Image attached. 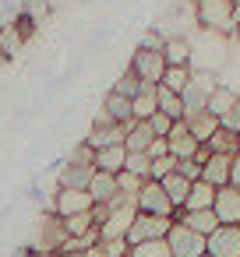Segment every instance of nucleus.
I'll return each instance as SVG.
<instances>
[{
	"mask_svg": "<svg viewBox=\"0 0 240 257\" xmlns=\"http://www.w3.org/2000/svg\"><path fill=\"white\" fill-rule=\"evenodd\" d=\"M170 173H177V159H173V155L152 159V173H148V180H166Z\"/></svg>",
	"mask_w": 240,
	"mask_h": 257,
	"instance_id": "obj_37",
	"label": "nucleus"
},
{
	"mask_svg": "<svg viewBox=\"0 0 240 257\" xmlns=\"http://www.w3.org/2000/svg\"><path fill=\"white\" fill-rule=\"evenodd\" d=\"M124 162H127V148L124 145H110V148H99L96 152V169L99 173H124Z\"/></svg>",
	"mask_w": 240,
	"mask_h": 257,
	"instance_id": "obj_21",
	"label": "nucleus"
},
{
	"mask_svg": "<svg viewBox=\"0 0 240 257\" xmlns=\"http://www.w3.org/2000/svg\"><path fill=\"white\" fill-rule=\"evenodd\" d=\"M187 127H191V138H194L198 145H208V138L219 131V116H212V113H198V116L187 120Z\"/></svg>",
	"mask_w": 240,
	"mask_h": 257,
	"instance_id": "obj_25",
	"label": "nucleus"
},
{
	"mask_svg": "<svg viewBox=\"0 0 240 257\" xmlns=\"http://www.w3.org/2000/svg\"><path fill=\"white\" fill-rule=\"evenodd\" d=\"M163 183V190H166V197H170V204L180 211L184 204H187V194H191V180H184L180 173H170L166 180H159Z\"/></svg>",
	"mask_w": 240,
	"mask_h": 257,
	"instance_id": "obj_23",
	"label": "nucleus"
},
{
	"mask_svg": "<svg viewBox=\"0 0 240 257\" xmlns=\"http://www.w3.org/2000/svg\"><path fill=\"white\" fill-rule=\"evenodd\" d=\"M191 4H194V22L201 32L233 39V29H236V4L233 0H191Z\"/></svg>",
	"mask_w": 240,
	"mask_h": 257,
	"instance_id": "obj_1",
	"label": "nucleus"
},
{
	"mask_svg": "<svg viewBox=\"0 0 240 257\" xmlns=\"http://www.w3.org/2000/svg\"><path fill=\"white\" fill-rule=\"evenodd\" d=\"M96 166H71L64 162L60 173H57V187H74V190H89V180H92Z\"/></svg>",
	"mask_w": 240,
	"mask_h": 257,
	"instance_id": "obj_18",
	"label": "nucleus"
},
{
	"mask_svg": "<svg viewBox=\"0 0 240 257\" xmlns=\"http://www.w3.org/2000/svg\"><path fill=\"white\" fill-rule=\"evenodd\" d=\"M208 257H240V225H219L205 239Z\"/></svg>",
	"mask_w": 240,
	"mask_h": 257,
	"instance_id": "obj_10",
	"label": "nucleus"
},
{
	"mask_svg": "<svg viewBox=\"0 0 240 257\" xmlns=\"http://www.w3.org/2000/svg\"><path fill=\"white\" fill-rule=\"evenodd\" d=\"M103 243V250H106V257H131V243L120 236V239H99Z\"/></svg>",
	"mask_w": 240,
	"mask_h": 257,
	"instance_id": "obj_39",
	"label": "nucleus"
},
{
	"mask_svg": "<svg viewBox=\"0 0 240 257\" xmlns=\"http://www.w3.org/2000/svg\"><path fill=\"white\" fill-rule=\"evenodd\" d=\"M173 123H177V120H170L166 113H152V116H148V127H152V134H155V138H170Z\"/></svg>",
	"mask_w": 240,
	"mask_h": 257,
	"instance_id": "obj_38",
	"label": "nucleus"
},
{
	"mask_svg": "<svg viewBox=\"0 0 240 257\" xmlns=\"http://www.w3.org/2000/svg\"><path fill=\"white\" fill-rule=\"evenodd\" d=\"M236 102H240V92H233L229 85L219 81V88H215L212 99H208V113H212V116H222V113H229Z\"/></svg>",
	"mask_w": 240,
	"mask_h": 257,
	"instance_id": "obj_26",
	"label": "nucleus"
},
{
	"mask_svg": "<svg viewBox=\"0 0 240 257\" xmlns=\"http://www.w3.org/2000/svg\"><path fill=\"white\" fill-rule=\"evenodd\" d=\"M163 57H166V67H191L194 43L187 36H170L166 46H163Z\"/></svg>",
	"mask_w": 240,
	"mask_h": 257,
	"instance_id": "obj_14",
	"label": "nucleus"
},
{
	"mask_svg": "<svg viewBox=\"0 0 240 257\" xmlns=\"http://www.w3.org/2000/svg\"><path fill=\"white\" fill-rule=\"evenodd\" d=\"M229 183L240 187V155H233V169H229Z\"/></svg>",
	"mask_w": 240,
	"mask_h": 257,
	"instance_id": "obj_45",
	"label": "nucleus"
},
{
	"mask_svg": "<svg viewBox=\"0 0 240 257\" xmlns=\"http://www.w3.org/2000/svg\"><path fill=\"white\" fill-rule=\"evenodd\" d=\"M170 225H173V218H166V215H145V211H138L134 222H131V229H127V243L138 246V243H148V239H166Z\"/></svg>",
	"mask_w": 240,
	"mask_h": 257,
	"instance_id": "obj_5",
	"label": "nucleus"
},
{
	"mask_svg": "<svg viewBox=\"0 0 240 257\" xmlns=\"http://www.w3.org/2000/svg\"><path fill=\"white\" fill-rule=\"evenodd\" d=\"M53 11V0H18V18H25L29 25H43Z\"/></svg>",
	"mask_w": 240,
	"mask_h": 257,
	"instance_id": "obj_24",
	"label": "nucleus"
},
{
	"mask_svg": "<svg viewBox=\"0 0 240 257\" xmlns=\"http://www.w3.org/2000/svg\"><path fill=\"white\" fill-rule=\"evenodd\" d=\"M219 88V74H212V71H194L191 74V85L184 88V120H191V116H198V113H208V99H212V92Z\"/></svg>",
	"mask_w": 240,
	"mask_h": 257,
	"instance_id": "obj_3",
	"label": "nucleus"
},
{
	"mask_svg": "<svg viewBox=\"0 0 240 257\" xmlns=\"http://www.w3.org/2000/svg\"><path fill=\"white\" fill-rule=\"evenodd\" d=\"M124 169L134 173V176H141V180H148V173H152V159H148V152H127Z\"/></svg>",
	"mask_w": 240,
	"mask_h": 257,
	"instance_id": "obj_33",
	"label": "nucleus"
},
{
	"mask_svg": "<svg viewBox=\"0 0 240 257\" xmlns=\"http://www.w3.org/2000/svg\"><path fill=\"white\" fill-rule=\"evenodd\" d=\"M152 141H155V134H152L148 120H131L127 123V138H124V148L127 152H148Z\"/></svg>",
	"mask_w": 240,
	"mask_h": 257,
	"instance_id": "obj_20",
	"label": "nucleus"
},
{
	"mask_svg": "<svg viewBox=\"0 0 240 257\" xmlns=\"http://www.w3.org/2000/svg\"><path fill=\"white\" fill-rule=\"evenodd\" d=\"M177 173H180L184 180H191V183L201 180V166H198L194 159H177Z\"/></svg>",
	"mask_w": 240,
	"mask_h": 257,
	"instance_id": "obj_41",
	"label": "nucleus"
},
{
	"mask_svg": "<svg viewBox=\"0 0 240 257\" xmlns=\"http://www.w3.org/2000/svg\"><path fill=\"white\" fill-rule=\"evenodd\" d=\"M46 257H60V253H46Z\"/></svg>",
	"mask_w": 240,
	"mask_h": 257,
	"instance_id": "obj_48",
	"label": "nucleus"
},
{
	"mask_svg": "<svg viewBox=\"0 0 240 257\" xmlns=\"http://www.w3.org/2000/svg\"><path fill=\"white\" fill-rule=\"evenodd\" d=\"M163 155H170V141L166 138H155L148 145V159H163Z\"/></svg>",
	"mask_w": 240,
	"mask_h": 257,
	"instance_id": "obj_43",
	"label": "nucleus"
},
{
	"mask_svg": "<svg viewBox=\"0 0 240 257\" xmlns=\"http://www.w3.org/2000/svg\"><path fill=\"white\" fill-rule=\"evenodd\" d=\"M141 187H145V180H141V176H134V173H127V169H124V173H117V190H120V194L138 197V190H141Z\"/></svg>",
	"mask_w": 240,
	"mask_h": 257,
	"instance_id": "obj_35",
	"label": "nucleus"
},
{
	"mask_svg": "<svg viewBox=\"0 0 240 257\" xmlns=\"http://www.w3.org/2000/svg\"><path fill=\"white\" fill-rule=\"evenodd\" d=\"M127 71H134L145 85H152V88H155V85H163V74H166V57H163L159 50H141V46H134Z\"/></svg>",
	"mask_w": 240,
	"mask_h": 257,
	"instance_id": "obj_4",
	"label": "nucleus"
},
{
	"mask_svg": "<svg viewBox=\"0 0 240 257\" xmlns=\"http://www.w3.org/2000/svg\"><path fill=\"white\" fill-rule=\"evenodd\" d=\"M166 243H170V253L173 257H201L205 253V236H198L194 229H187L177 218H173V225L166 232Z\"/></svg>",
	"mask_w": 240,
	"mask_h": 257,
	"instance_id": "obj_7",
	"label": "nucleus"
},
{
	"mask_svg": "<svg viewBox=\"0 0 240 257\" xmlns=\"http://www.w3.org/2000/svg\"><path fill=\"white\" fill-rule=\"evenodd\" d=\"M191 74H194V67H166V74H163V88L184 95V88L191 85Z\"/></svg>",
	"mask_w": 240,
	"mask_h": 257,
	"instance_id": "obj_31",
	"label": "nucleus"
},
{
	"mask_svg": "<svg viewBox=\"0 0 240 257\" xmlns=\"http://www.w3.org/2000/svg\"><path fill=\"white\" fill-rule=\"evenodd\" d=\"M219 225H240V187H219L215 190V204H212Z\"/></svg>",
	"mask_w": 240,
	"mask_h": 257,
	"instance_id": "obj_11",
	"label": "nucleus"
},
{
	"mask_svg": "<svg viewBox=\"0 0 240 257\" xmlns=\"http://www.w3.org/2000/svg\"><path fill=\"white\" fill-rule=\"evenodd\" d=\"M106 208V215H103V222H99V239H127V229H131V222H134V215H138V201L134 197H127V194H117L110 204H103Z\"/></svg>",
	"mask_w": 240,
	"mask_h": 257,
	"instance_id": "obj_2",
	"label": "nucleus"
},
{
	"mask_svg": "<svg viewBox=\"0 0 240 257\" xmlns=\"http://www.w3.org/2000/svg\"><path fill=\"white\" fill-rule=\"evenodd\" d=\"M236 155H240V134H236Z\"/></svg>",
	"mask_w": 240,
	"mask_h": 257,
	"instance_id": "obj_47",
	"label": "nucleus"
},
{
	"mask_svg": "<svg viewBox=\"0 0 240 257\" xmlns=\"http://www.w3.org/2000/svg\"><path fill=\"white\" fill-rule=\"evenodd\" d=\"M89 194H92V201L96 204H110L120 190H117V176L113 173H92V180H89Z\"/></svg>",
	"mask_w": 240,
	"mask_h": 257,
	"instance_id": "obj_19",
	"label": "nucleus"
},
{
	"mask_svg": "<svg viewBox=\"0 0 240 257\" xmlns=\"http://www.w3.org/2000/svg\"><path fill=\"white\" fill-rule=\"evenodd\" d=\"M134 201H138V211H145V215H166V218L177 215V208L170 204V197H166V190H163L159 180H145V187L138 190Z\"/></svg>",
	"mask_w": 240,
	"mask_h": 257,
	"instance_id": "obj_8",
	"label": "nucleus"
},
{
	"mask_svg": "<svg viewBox=\"0 0 240 257\" xmlns=\"http://www.w3.org/2000/svg\"><path fill=\"white\" fill-rule=\"evenodd\" d=\"M233 39L240 43V4H236V29H233Z\"/></svg>",
	"mask_w": 240,
	"mask_h": 257,
	"instance_id": "obj_46",
	"label": "nucleus"
},
{
	"mask_svg": "<svg viewBox=\"0 0 240 257\" xmlns=\"http://www.w3.org/2000/svg\"><path fill=\"white\" fill-rule=\"evenodd\" d=\"M212 204H215V187H212V183H205V180H194V183H191V194H187L184 211H205V208H212Z\"/></svg>",
	"mask_w": 240,
	"mask_h": 257,
	"instance_id": "obj_22",
	"label": "nucleus"
},
{
	"mask_svg": "<svg viewBox=\"0 0 240 257\" xmlns=\"http://www.w3.org/2000/svg\"><path fill=\"white\" fill-rule=\"evenodd\" d=\"M60 222H64V232L67 236H89V232L99 229V222H96L92 211H82V215H71V218H60Z\"/></svg>",
	"mask_w": 240,
	"mask_h": 257,
	"instance_id": "obj_29",
	"label": "nucleus"
},
{
	"mask_svg": "<svg viewBox=\"0 0 240 257\" xmlns=\"http://www.w3.org/2000/svg\"><path fill=\"white\" fill-rule=\"evenodd\" d=\"M138 46H141V50H159V53H163V46H166V36H163L159 29H148V32L141 36V43H138Z\"/></svg>",
	"mask_w": 240,
	"mask_h": 257,
	"instance_id": "obj_40",
	"label": "nucleus"
},
{
	"mask_svg": "<svg viewBox=\"0 0 240 257\" xmlns=\"http://www.w3.org/2000/svg\"><path fill=\"white\" fill-rule=\"evenodd\" d=\"M219 127H226L229 134H240V102H236L229 113H222V116H219Z\"/></svg>",
	"mask_w": 240,
	"mask_h": 257,
	"instance_id": "obj_42",
	"label": "nucleus"
},
{
	"mask_svg": "<svg viewBox=\"0 0 240 257\" xmlns=\"http://www.w3.org/2000/svg\"><path fill=\"white\" fill-rule=\"evenodd\" d=\"M32 29H36V25H29L25 18H15V22H0V53H4L8 60H11V57H18V53L25 50V43H29Z\"/></svg>",
	"mask_w": 240,
	"mask_h": 257,
	"instance_id": "obj_9",
	"label": "nucleus"
},
{
	"mask_svg": "<svg viewBox=\"0 0 240 257\" xmlns=\"http://www.w3.org/2000/svg\"><path fill=\"white\" fill-rule=\"evenodd\" d=\"M152 113H159V102H155V88L148 85L141 95L131 99V116H134V120H148Z\"/></svg>",
	"mask_w": 240,
	"mask_h": 257,
	"instance_id": "obj_28",
	"label": "nucleus"
},
{
	"mask_svg": "<svg viewBox=\"0 0 240 257\" xmlns=\"http://www.w3.org/2000/svg\"><path fill=\"white\" fill-rule=\"evenodd\" d=\"M173 218H177V222H184L187 229H194V232H198V236H205V239L219 229V218H215V211H212V208H205V211H184V208H180Z\"/></svg>",
	"mask_w": 240,
	"mask_h": 257,
	"instance_id": "obj_15",
	"label": "nucleus"
},
{
	"mask_svg": "<svg viewBox=\"0 0 240 257\" xmlns=\"http://www.w3.org/2000/svg\"><path fill=\"white\" fill-rule=\"evenodd\" d=\"M131 257H173V253H170V243L166 239H148V243L131 246Z\"/></svg>",
	"mask_w": 240,
	"mask_h": 257,
	"instance_id": "obj_34",
	"label": "nucleus"
},
{
	"mask_svg": "<svg viewBox=\"0 0 240 257\" xmlns=\"http://www.w3.org/2000/svg\"><path fill=\"white\" fill-rule=\"evenodd\" d=\"M50 204H53V215H60V218H71V215H82V211L96 208L92 194L89 190H74V187H57Z\"/></svg>",
	"mask_w": 240,
	"mask_h": 257,
	"instance_id": "obj_6",
	"label": "nucleus"
},
{
	"mask_svg": "<svg viewBox=\"0 0 240 257\" xmlns=\"http://www.w3.org/2000/svg\"><path fill=\"white\" fill-rule=\"evenodd\" d=\"M145 88H148V85H145L134 71H124V74L113 81V88H110V92H117V95H124V99H134V95H141Z\"/></svg>",
	"mask_w": 240,
	"mask_h": 257,
	"instance_id": "obj_30",
	"label": "nucleus"
},
{
	"mask_svg": "<svg viewBox=\"0 0 240 257\" xmlns=\"http://www.w3.org/2000/svg\"><path fill=\"white\" fill-rule=\"evenodd\" d=\"M155 102H159V113H166L170 120H184V99L163 85H155Z\"/></svg>",
	"mask_w": 240,
	"mask_h": 257,
	"instance_id": "obj_27",
	"label": "nucleus"
},
{
	"mask_svg": "<svg viewBox=\"0 0 240 257\" xmlns=\"http://www.w3.org/2000/svg\"><path fill=\"white\" fill-rule=\"evenodd\" d=\"M208 152H212V155H236V134H229L226 127H219V131L208 138Z\"/></svg>",
	"mask_w": 240,
	"mask_h": 257,
	"instance_id": "obj_32",
	"label": "nucleus"
},
{
	"mask_svg": "<svg viewBox=\"0 0 240 257\" xmlns=\"http://www.w3.org/2000/svg\"><path fill=\"white\" fill-rule=\"evenodd\" d=\"M229 169H233V155H212V159L201 166V180L212 183L215 190H219V187H229Z\"/></svg>",
	"mask_w": 240,
	"mask_h": 257,
	"instance_id": "obj_17",
	"label": "nucleus"
},
{
	"mask_svg": "<svg viewBox=\"0 0 240 257\" xmlns=\"http://www.w3.org/2000/svg\"><path fill=\"white\" fill-rule=\"evenodd\" d=\"M201 257H208V253H201Z\"/></svg>",
	"mask_w": 240,
	"mask_h": 257,
	"instance_id": "obj_49",
	"label": "nucleus"
},
{
	"mask_svg": "<svg viewBox=\"0 0 240 257\" xmlns=\"http://www.w3.org/2000/svg\"><path fill=\"white\" fill-rule=\"evenodd\" d=\"M64 162H71V166H96V148L82 141V145H74V152H71Z\"/></svg>",
	"mask_w": 240,
	"mask_h": 257,
	"instance_id": "obj_36",
	"label": "nucleus"
},
{
	"mask_svg": "<svg viewBox=\"0 0 240 257\" xmlns=\"http://www.w3.org/2000/svg\"><path fill=\"white\" fill-rule=\"evenodd\" d=\"M96 120H110V123H131L134 116H131V99H124V95H117V92H106V99H103V109H99V116Z\"/></svg>",
	"mask_w": 240,
	"mask_h": 257,
	"instance_id": "obj_16",
	"label": "nucleus"
},
{
	"mask_svg": "<svg viewBox=\"0 0 240 257\" xmlns=\"http://www.w3.org/2000/svg\"><path fill=\"white\" fill-rule=\"evenodd\" d=\"M127 138V123H110V120H96L92 131L85 134V145H92L96 152L99 148H110V145H124Z\"/></svg>",
	"mask_w": 240,
	"mask_h": 257,
	"instance_id": "obj_12",
	"label": "nucleus"
},
{
	"mask_svg": "<svg viewBox=\"0 0 240 257\" xmlns=\"http://www.w3.org/2000/svg\"><path fill=\"white\" fill-rule=\"evenodd\" d=\"M71 257H106V250H103V243H96V246H89L82 253H71Z\"/></svg>",
	"mask_w": 240,
	"mask_h": 257,
	"instance_id": "obj_44",
	"label": "nucleus"
},
{
	"mask_svg": "<svg viewBox=\"0 0 240 257\" xmlns=\"http://www.w3.org/2000/svg\"><path fill=\"white\" fill-rule=\"evenodd\" d=\"M166 141H170V155H173V159H194V152L201 148V145L191 138V127H187V120H177Z\"/></svg>",
	"mask_w": 240,
	"mask_h": 257,
	"instance_id": "obj_13",
	"label": "nucleus"
}]
</instances>
